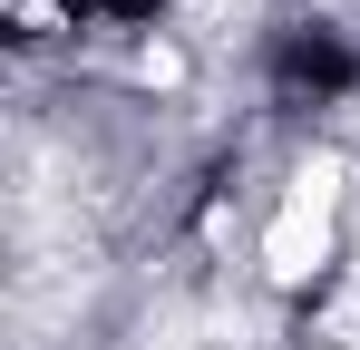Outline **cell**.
<instances>
[{
    "mask_svg": "<svg viewBox=\"0 0 360 350\" xmlns=\"http://www.w3.org/2000/svg\"><path fill=\"white\" fill-rule=\"evenodd\" d=\"M321 263H331V166H302L292 205L263 233V273H273V283H311Z\"/></svg>",
    "mask_w": 360,
    "mask_h": 350,
    "instance_id": "6da1fadb",
    "label": "cell"
}]
</instances>
